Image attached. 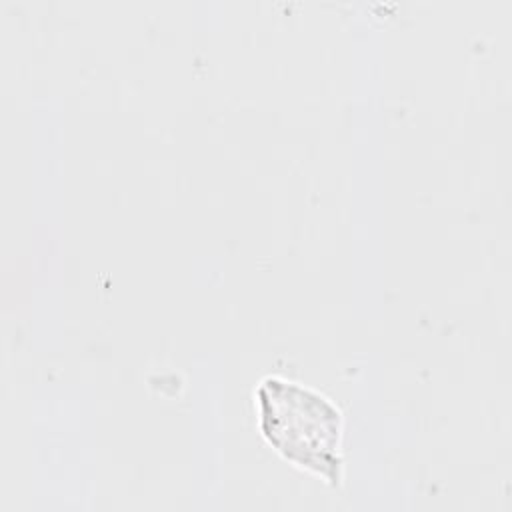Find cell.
Instances as JSON below:
<instances>
[{
    "label": "cell",
    "instance_id": "cell-1",
    "mask_svg": "<svg viewBox=\"0 0 512 512\" xmlns=\"http://www.w3.org/2000/svg\"><path fill=\"white\" fill-rule=\"evenodd\" d=\"M262 430L286 458L338 478L340 412L320 394L294 382L268 378L258 388Z\"/></svg>",
    "mask_w": 512,
    "mask_h": 512
}]
</instances>
